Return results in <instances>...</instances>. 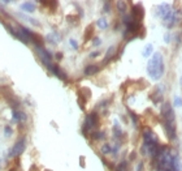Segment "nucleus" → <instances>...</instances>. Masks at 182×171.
<instances>
[{
	"mask_svg": "<svg viewBox=\"0 0 182 171\" xmlns=\"http://www.w3.org/2000/svg\"><path fill=\"white\" fill-rule=\"evenodd\" d=\"M99 69H100V68L98 67V65L90 64V65H87V67L84 68V75H86V76H92V75L98 73V72H99Z\"/></svg>",
	"mask_w": 182,
	"mask_h": 171,
	"instance_id": "12",
	"label": "nucleus"
},
{
	"mask_svg": "<svg viewBox=\"0 0 182 171\" xmlns=\"http://www.w3.org/2000/svg\"><path fill=\"white\" fill-rule=\"evenodd\" d=\"M160 113H161V118L162 121H176V114L173 107L170 106L169 102H162L161 103V108H160Z\"/></svg>",
	"mask_w": 182,
	"mask_h": 171,
	"instance_id": "3",
	"label": "nucleus"
},
{
	"mask_svg": "<svg viewBox=\"0 0 182 171\" xmlns=\"http://www.w3.org/2000/svg\"><path fill=\"white\" fill-rule=\"evenodd\" d=\"M91 137H92V140H103L105 139V133L100 132V131H95V132L91 133Z\"/></svg>",
	"mask_w": 182,
	"mask_h": 171,
	"instance_id": "18",
	"label": "nucleus"
},
{
	"mask_svg": "<svg viewBox=\"0 0 182 171\" xmlns=\"http://www.w3.org/2000/svg\"><path fill=\"white\" fill-rule=\"evenodd\" d=\"M4 132H5V136H6V137H9V136L12 134V128L9 127V126H6V127L4 128Z\"/></svg>",
	"mask_w": 182,
	"mask_h": 171,
	"instance_id": "27",
	"label": "nucleus"
},
{
	"mask_svg": "<svg viewBox=\"0 0 182 171\" xmlns=\"http://www.w3.org/2000/svg\"><path fill=\"white\" fill-rule=\"evenodd\" d=\"M151 99L155 104H159L160 102H162V88L156 86L154 94H151Z\"/></svg>",
	"mask_w": 182,
	"mask_h": 171,
	"instance_id": "10",
	"label": "nucleus"
},
{
	"mask_svg": "<svg viewBox=\"0 0 182 171\" xmlns=\"http://www.w3.org/2000/svg\"><path fill=\"white\" fill-rule=\"evenodd\" d=\"M116 4H117V8H118L120 13H122V15L125 16V12H126V5H128V3H125V1H117Z\"/></svg>",
	"mask_w": 182,
	"mask_h": 171,
	"instance_id": "21",
	"label": "nucleus"
},
{
	"mask_svg": "<svg viewBox=\"0 0 182 171\" xmlns=\"http://www.w3.org/2000/svg\"><path fill=\"white\" fill-rule=\"evenodd\" d=\"M170 9H172V8H170V7H169L168 4H161V5H159V7H157V16H160V17L162 18L169 11H170Z\"/></svg>",
	"mask_w": 182,
	"mask_h": 171,
	"instance_id": "13",
	"label": "nucleus"
},
{
	"mask_svg": "<svg viewBox=\"0 0 182 171\" xmlns=\"http://www.w3.org/2000/svg\"><path fill=\"white\" fill-rule=\"evenodd\" d=\"M25 144H26V140L25 137H22V139H20L17 142L14 144V145L12 146V149L9 150V157H18L21 156V153L25 150Z\"/></svg>",
	"mask_w": 182,
	"mask_h": 171,
	"instance_id": "6",
	"label": "nucleus"
},
{
	"mask_svg": "<svg viewBox=\"0 0 182 171\" xmlns=\"http://www.w3.org/2000/svg\"><path fill=\"white\" fill-rule=\"evenodd\" d=\"M84 41H90V39H94V25L91 24L86 28V31H84V35H83Z\"/></svg>",
	"mask_w": 182,
	"mask_h": 171,
	"instance_id": "14",
	"label": "nucleus"
},
{
	"mask_svg": "<svg viewBox=\"0 0 182 171\" xmlns=\"http://www.w3.org/2000/svg\"><path fill=\"white\" fill-rule=\"evenodd\" d=\"M170 41H172L170 33H165V35H164V42H165V43H170Z\"/></svg>",
	"mask_w": 182,
	"mask_h": 171,
	"instance_id": "26",
	"label": "nucleus"
},
{
	"mask_svg": "<svg viewBox=\"0 0 182 171\" xmlns=\"http://www.w3.org/2000/svg\"><path fill=\"white\" fill-rule=\"evenodd\" d=\"M9 171H17V170H16V167H12V169H9Z\"/></svg>",
	"mask_w": 182,
	"mask_h": 171,
	"instance_id": "35",
	"label": "nucleus"
},
{
	"mask_svg": "<svg viewBox=\"0 0 182 171\" xmlns=\"http://www.w3.org/2000/svg\"><path fill=\"white\" fill-rule=\"evenodd\" d=\"M165 72V64H164V58L160 52H155L152 58L147 63V73L148 76L154 81H159L164 76Z\"/></svg>",
	"mask_w": 182,
	"mask_h": 171,
	"instance_id": "1",
	"label": "nucleus"
},
{
	"mask_svg": "<svg viewBox=\"0 0 182 171\" xmlns=\"http://www.w3.org/2000/svg\"><path fill=\"white\" fill-rule=\"evenodd\" d=\"M104 12H110V3L109 1L104 3Z\"/></svg>",
	"mask_w": 182,
	"mask_h": 171,
	"instance_id": "29",
	"label": "nucleus"
},
{
	"mask_svg": "<svg viewBox=\"0 0 182 171\" xmlns=\"http://www.w3.org/2000/svg\"><path fill=\"white\" fill-rule=\"evenodd\" d=\"M143 140H144V144H159L157 136L150 128H146L143 131Z\"/></svg>",
	"mask_w": 182,
	"mask_h": 171,
	"instance_id": "8",
	"label": "nucleus"
},
{
	"mask_svg": "<svg viewBox=\"0 0 182 171\" xmlns=\"http://www.w3.org/2000/svg\"><path fill=\"white\" fill-rule=\"evenodd\" d=\"M21 9L25 12H34L35 11V3H31V1H26L21 5Z\"/></svg>",
	"mask_w": 182,
	"mask_h": 171,
	"instance_id": "15",
	"label": "nucleus"
},
{
	"mask_svg": "<svg viewBox=\"0 0 182 171\" xmlns=\"http://www.w3.org/2000/svg\"><path fill=\"white\" fill-rule=\"evenodd\" d=\"M47 68H48V71H51L52 73L55 75L56 77H58L60 80H63V81H66L68 80V76H66V73L61 69L58 65H56V64H50V65H47Z\"/></svg>",
	"mask_w": 182,
	"mask_h": 171,
	"instance_id": "7",
	"label": "nucleus"
},
{
	"mask_svg": "<svg viewBox=\"0 0 182 171\" xmlns=\"http://www.w3.org/2000/svg\"><path fill=\"white\" fill-rule=\"evenodd\" d=\"M26 119H27V116H26L24 111H17V110L13 111V120L18 121V123H24V121H26Z\"/></svg>",
	"mask_w": 182,
	"mask_h": 171,
	"instance_id": "11",
	"label": "nucleus"
},
{
	"mask_svg": "<svg viewBox=\"0 0 182 171\" xmlns=\"http://www.w3.org/2000/svg\"><path fill=\"white\" fill-rule=\"evenodd\" d=\"M162 126H164L165 133L168 134V137L172 141L177 140V126H176V121H162Z\"/></svg>",
	"mask_w": 182,
	"mask_h": 171,
	"instance_id": "5",
	"label": "nucleus"
},
{
	"mask_svg": "<svg viewBox=\"0 0 182 171\" xmlns=\"http://www.w3.org/2000/svg\"><path fill=\"white\" fill-rule=\"evenodd\" d=\"M144 16V11L142 8V4H136L131 8V17L135 20L136 22H141Z\"/></svg>",
	"mask_w": 182,
	"mask_h": 171,
	"instance_id": "9",
	"label": "nucleus"
},
{
	"mask_svg": "<svg viewBox=\"0 0 182 171\" xmlns=\"http://www.w3.org/2000/svg\"><path fill=\"white\" fill-rule=\"evenodd\" d=\"M79 162H81V166L84 167V158H83V157H81V158H79Z\"/></svg>",
	"mask_w": 182,
	"mask_h": 171,
	"instance_id": "34",
	"label": "nucleus"
},
{
	"mask_svg": "<svg viewBox=\"0 0 182 171\" xmlns=\"http://www.w3.org/2000/svg\"><path fill=\"white\" fill-rule=\"evenodd\" d=\"M55 58H56V60H61V59H63V54H61V52H57V54L55 55Z\"/></svg>",
	"mask_w": 182,
	"mask_h": 171,
	"instance_id": "33",
	"label": "nucleus"
},
{
	"mask_svg": "<svg viewBox=\"0 0 182 171\" xmlns=\"http://www.w3.org/2000/svg\"><path fill=\"white\" fill-rule=\"evenodd\" d=\"M86 101H87V99L83 97L82 94H81V93L78 94V103H79V107L82 108V110H84V103H86Z\"/></svg>",
	"mask_w": 182,
	"mask_h": 171,
	"instance_id": "22",
	"label": "nucleus"
},
{
	"mask_svg": "<svg viewBox=\"0 0 182 171\" xmlns=\"http://www.w3.org/2000/svg\"><path fill=\"white\" fill-rule=\"evenodd\" d=\"M47 41L51 42V43H57L60 41V37H58V34H56V33H52V34L47 35Z\"/></svg>",
	"mask_w": 182,
	"mask_h": 171,
	"instance_id": "20",
	"label": "nucleus"
},
{
	"mask_svg": "<svg viewBox=\"0 0 182 171\" xmlns=\"http://www.w3.org/2000/svg\"><path fill=\"white\" fill-rule=\"evenodd\" d=\"M96 25H98V28H99V29L104 30V29L108 28V21H107L105 18H99V20L96 21Z\"/></svg>",
	"mask_w": 182,
	"mask_h": 171,
	"instance_id": "19",
	"label": "nucleus"
},
{
	"mask_svg": "<svg viewBox=\"0 0 182 171\" xmlns=\"http://www.w3.org/2000/svg\"><path fill=\"white\" fill-rule=\"evenodd\" d=\"M173 104L176 107H181L182 106V98L178 97V95H176L174 99H173Z\"/></svg>",
	"mask_w": 182,
	"mask_h": 171,
	"instance_id": "24",
	"label": "nucleus"
},
{
	"mask_svg": "<svg viewBox=\"0 0 182 171\" xmlns=\"http://www.w3.org/2000/svg\"><path fill=\"white\" fill-rule=\"evenodd\" d=\"M92 45H94V46H99V45H102V41H100V38H94Z\"/></svg>",
	"mask_w": 182,
	"mask_h": 171,
	"instance_id": "30",
	"label": "nucleus"
},
{
	"mask_svg": "<svg viewBox=\"0 0 182 171\" xmlns=\"http://www.w3.org/2000/svg\"><path fill=\"white\" fill-rule=\"evenodd\" d=\"M115 54H116V47H109L108 48V51H107V54H105V58H104V63H107L108 60H110L113 56H115Z\"/></svg>",
	"mask_w": 182,
	"mask_h": 171,
	"instance_id": "17",
	"label": "nucleus"
},
{
	"mask_svg": "<svg viewBox=\"0 0 182 171\" xmlns=\"http://www.w3.org/2000/svg\"><path fill=\"white\" fill-rule=\"evenodd\" d=\"M69 43H70V46L74 48V50H78V43L76 42V39H70Z\"/></svg>",
	"mask_w": 182,
	"mask_h": 171,
	"instance_id": "28",
	"label": "nucleus"
},
{
	"mask_svg": "<svg viewBox=\"0 0 182 171\" xmlns=\"http://www.w3.org/2000/svg\"><path fill=\"white\" fill-rule=\"evenodd\" d=\"M180 84H181V86H182V76H181V80H180Z\"/></svg>",
	"mask_w": 182,
	"mask_h": 171,
	"instance_id": "36",
	"label": "nucleus"
},
{
	"mask_svg": "<svg viewBox=\"0 0 182 171\" xmlns=\"http://www.w3.org/2000/svg\"><path fill=\"white\" fill-rule=\"evenodd\" d=\"M136 171H143V162H139L136 166Z\"/></svg>",
	"mask_w": 182,
	"mask_h": 171,
	"instance_id": "32",
	"label": "nucleus"
},
{
	"mask_svg": "<svg viewBox=\"0 0 182 171\" xmlns=\"http://www.w3.org/2000/svg\"><path fill=\"white\" fill-rule=\"evenodd\" d=\"M35 50H37V54L39 55V58H40L42 63H43L46 67L51 64V61H52V54H51L50 51L46 50L43 46H40V47H39V46H37V47H35Z\"/></svg>",
	"mask_w": 182,
	"mask_h": 171,
	"instance_id": "4",
	"label": "nucleus"
},
{
	"mask_svg": "<svg viewBox=\"0 0 182 171\" xmlns=\"http://www.w3.org/2000/svg\"><path fill=\"white\" fill-rule=\"evenodd\" d=\"M152 52H154V46H152L151 43H148V45L144 46V50H143L142 55L144 58H150V55H152Z\"/></svg>",
	"mask_w": 182,
	"mask_h": 171,
	"instance_id": "16",
	"label": "nucleus"
},
{
	"mask_svg": "<svg viewBox=\"0 0 182 171\" xmlns=\"http://www.w3.org/2000/svg\"><path fill=\"white\" fill-rule=\"evenodd\" d=\"M100 55V51H95V52H91L90 54V58H96Z\"/></svg>",
	"mask_w": 182,
	"mask_h": 171,
	"instance_id": "31",
	"label": "nucleus"
},
{
	"mask_svg": "<svg viewBox=\"0 0 182 171\" xmlns=\"http://www.w3.org/2000/svg\"><path fill=\"white\" fill-rule=\"evenodd\" d=\"M100 150H102L103 154H109L110 152H112V149H110V145H109V144H104Z\"/></svg>",
	"mask_w": 182,
	"mask_h": 171,
	"instance_id": "23",
	"label": "nucleus"
},
{
	"mask_svg": "<svg viewBox=\"0 0 182 171\" xmlns=\"http://www.w3.org/2000/svg\"><path fill=\"white\" fill-rule=\"evenodd\" d=\"M99 126V116H98V113L95 111H92V113H90L89 115L86 116V119H84V124H83V128H82V132L84 136H89V131H91L92 128H96Z\"/></svg>",
	"mask_w": 182,
	"mask_h": 171,
	"instance_id": "2",
	"label": "nucleus"
},
{
	"mask_svg": "<svg viewBox=\"0 0 182 171\" xmlns=\"http://www.w3.org/2000/svg\"><path fill=\"white\" fill-rule=\"evenodd\" d=\"M129 116L131 118V120H133V123H134V126H135V127L138 126V116H136V115L133 113V111H129Z\"/></svg>",
	"mask_w": 182,
	"mask_h": 171,
	"instance_id": "25",
	"label": "nucleus"
}]
</instances>
